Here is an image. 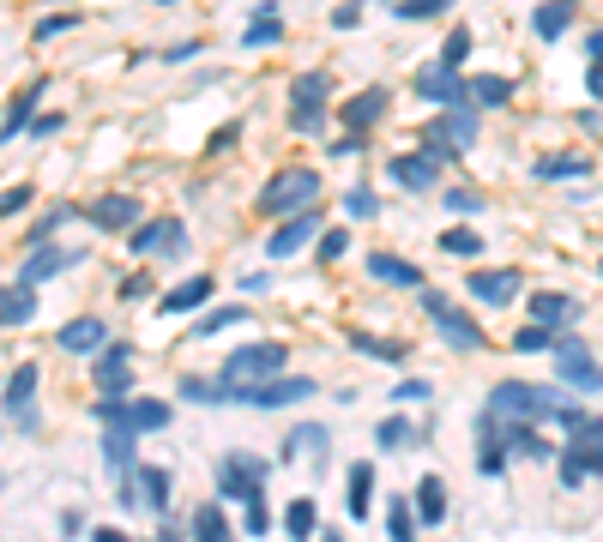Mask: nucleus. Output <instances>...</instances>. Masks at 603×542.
Segmentation results:
<instances>
[{"label":"nucleus","instance_id":"nucleus-1","mask_svg":"<svg viewBox=\"0 0 603 542\" xmlns=\"http://www.w3.org/2000/svg\"><path fill=\"white\" fill-rule=\"evenodd\" d=\"M315 392H320V386H315L308 374H284V368H278V374H266V380H236V386H230V404L284 410V404H308Z\"/></svg>","mask_w":603,"mask_h":542},{"label":"nucleus","instance_id":"nucleus-2","mask_svg":"<svg viewBox=\"0 0 603 542\" xmlns=\"http://www.w3.org/2000/svg\"><path fill=\"white\" fill-rule=\"evenodd\" d=\"M315 199H320V175H315L308 163H290V169H278V175L266 181L254 206H260L266 218H290V211L315 206Z\"/></svg>","mask_w":603,"mask_h":542},{"label":"nucleus","instance_id":"nucleus-3","mask_svg":"<svg viewBox=\"0 0 603 542\" xmlns=\"http://www.w3.org/2000/svg\"><path fill=\"white\" fill-rule=\"evenodd\" d=\"M477 145V109L459 103V109H441V115L422 127V151L434 157V163H453V157H465Z\"/></svg>","mask_w":603,"mask_h":542},{"label":"nucleus","instance_id":"nucleus-4","mask_svg":"<svg viewBox=\"0 0 603 542\" xmlns=\"http://www.w3.org/2000/svg\"><path fill=\"white\" fill-rule=\"evenodd\" d=\"M555 398H562L555 386H525V380H501V386L489 392V404H483V410L513 416V422H550Z\"/></svg>","mask_w":603,"mask_h":542},{"label":"nucleus","instance_id":"nucleus-5","mask_svg":"<svg viewBox=\"0 0 603 542\" xmlns=\"http://www.w3.org/2000/svg\"><path fill=\"white\" fill-rule=\"evenodd\" d=\"M417 290H422V284H417ZM422 313H429V320H434V332H441L453 349H483V344H489V337H483V325H477L471 313L459 308V301H446L441 290H422Z\"/></svg>","mask_w":603,"mask_h":542},{"label":"nucleus","instance_id":"nucleus-6","mask_svg":"<svg viewBox=\"0 0 603 542\" xmlns=\"http://www.w3.org/2000/svg\"><path fill=\"white\" fill-rule=\"evenodd\" d=\"M327 97H332V78L320 73V66H308V73L290 78V103H296L290 133H320L327 127Z\"/></svg>","mask_w":603,"mask_h":542},{"label":"nucleus","instance_id":"nucleus-7","mask_svg":"<svg viewBox=\"0 0 603 542\" xmlns=\"http://www.w3.org/2000/svg\"><path fill=\"white\" fill-rule=\"evenodd\" d=\"M260 477H266V458L254 452H223L218 458V501H242V506H260Z\"/></svg>","mask_w":603,"mask_h":542},{"label":"nucleus","instance_id":"nucleus-8","mask_svg":"<svg viewBox=\"0 0 603 542\" xmlns=\"http://www.w3.org/2000/svg\"><path fill=\"white\" fill-rule=\"evenodd\" d=\"M170 404L163 398H127V392H121V398H97V422H115V428H133V434H145V428H170Z\"/></svg>","mask_w":603,"mask_h":542},{"label":"nucleus","instance_id":"nucleus-9","mask_svg":"<svg viewBox=\"0 0 603 542\" xmlns=\"http://www.w3.org/2000/svg\"><path fill=\"white\" fill-rule=\"evenodd\" d=\"M284 361H290V349L272 344V337H266V344H242V349L223 356V386H236V380H266V374H278Z\"/></svg>","mask_w":603,"mask_h":542},{"label":"nucleus","instance_id":"nucleus-10","mask_svg":"<svg viewBox=\"0 0 603 542\" xmlns=\"http://www.w3.org/2000/svg\"><path fill=\"white\" fill-rule=\"evenodd\" d=\"M187 247V223L182 218H151V223H127V254H182Z\"/></svg>","mask_w":603,"mask_h":542},{"label":"nucleus","instance_id":"nucleus-11","mask_svg":"<svg viewBox=\"0 0 603 542\" xmlns=\"http://www.w3.org/2000/svg\"><path fill=\"white\" fill-rule=\"evenodd\" d=\"M555 368H562V380H567V386H579V392H598V356H591V344H586V337H555Z\"/></svg>","mask_w":603,"mask_h":542},{"label":"nucleus","instance_id":"nucleus-12","mask_svg":"<svg viewBox=\"0 0 603 542\" xmlns=\"http://www.w3.org/2000/svg\"><path fill=\"white\" fill-rule=\"evenodd\" d=\"M133 392V344H97V398H121Z\"/></svg>","mask_w":603,"mask_h":542},{"label":"nucleus","instance_id":"nucleus-13","mask_svg":"<svg viewBox=\"0 0 603 542\" xmlns=\"http://www.w3.org/2000/svg\"><path fill=\"white\" fill-rule=\"evenodd\" d=\"M386 103H393V90H386V85H368V90H356L350 103H339L344 133L368 139V127H381V121H386Z\"/></svg>","mask_w":603,"mask_h":542},{"label":"nucleus","instance_id":"nucleus-14","mask_svg":"<svg viewBox=\"0 0 603 542\" xmlns=\"http://www.w3.org/2000/svg\"><path fill=\"white\" fill-rule=\"evenodd\" d=\"M555 465H562V489H586V482H598V470H603V452H598V440H586V434H574L562 446V458H555Z\"/></svg>","mask_w":603,"mask_h":542},{"label":"nucleus","instance_id":"nucleus-15","mask_svg":"<svg viewBox=\"0 0 603 542\" xmlns=\"http://www.w3.org/2000/svg\"><path fill=\"white\" fill-rule=\"evenodd\" d=\"M471 290L483 308H507V301H519V290H525V278L513 266H483V271H471Z\"/></svg>","mask_w":603,"mask_h":542},{"label":"nucleus","instance_id":"nucleus-16","mask_svg":"<svg viewBox=\"0 0 603 542\" xmlns=\"http://www.w3.org/2000/svg\"><path fill=\"white\" fill-rule=\"evenodd\" d=\"M37 380H42V374H37V361H19L13 380H7V416H13L25 434L37 428Z\"/></svg>","mask_w":603,"mask_h":542},{"label":"nucleus","instance_id":"nucleus-17","mask_svg":"<svg viewBox=\"0 0 603 542\" xmlns=\"http://www.w3.org/2000/svg\"><path fill=\"white\" fill-rule=\"evenodd\" d=\"M315 230H320V211H315V206L290 211V218L272 230V242H266V254H272V259H290V254H302V247L315 242Z\"/></svg>","mask_w":603,"mask_h":542},{"label":"nucleus","instance_id":"nucleus-18","mask_svg":"<svg viewBox=\"0 0 603 542\" xmlns=\"http://www.w3.org/2000/svg\"><path fill=\"white\" fill-rule=\"evenodd\" d=\"M417 97L422 103H441V109H459L465 103V78L453 73V66L429 61V66H417Z\"/></svg>","mask_w":603,"mask_h":542},{"label":"nucleus","instance_id":"nucleus-19","mask_svg":"<svg viewBox=\"0 0 603 542\" xmlns=\"http://www.w3.org/2000/svg\"><path fill=\"white\" fill-rule=\"evenodd\" d=\"M501 446H507V458H555V446L543 440V422H513V416H501Z\"/></svg>","mask_w":603,"mask_h":542},{"label":"nucleus","instance_id":"nucleus-20","mask_svg":"<svg viewBox=\"0 0 603 542\" xmlns=\"http://www.w3.org/2000/svg\"><path fill=\"white\" fill-rule=\"evenodd\" d=\"M66 266H79V247H42V242H30V254H25V271H19V284H49L54 271H66Z\"/></svg>","mask_w":603,"mask_h":542},{"label":"nucleus","instance_id":"nucleus-21","mask_svg":"<svg viewBox=\"0 0 603 542\" xmlns=\"http://www.w3.org/2000/svg\"><path fill=\"white\" fill-rule=\"evenodd\" d=\"M386 181H398V187H410V194H434V187H441V163H434L429 151L393 157V163H386Z\"/></svg>","mask_w":603,"mask_h":542},{"label":"nucleus","instance_id":"nucleus-22","mask_svg":"<svg viewBox=\"0 0 603 542\" xmlns=\"http://www.w3.org/2000/svg\"><path fill=\"white\" fill-rule=\"evenodd\" d=\"M507 465L513 458H507V446H501V416L483 410L477 416V470H483V477H501Z\"/></svg>","mask_w":603,"mask_h":542},{"label":"nucleus","instance_id":"nucleus-23","mask_svg":"<svg viewBox=\"0 0 603 542\" xmlns=\"http://www.w3.org/2000/svg\"><path fill=\"white\" fill-rule=\"evenodd\" d=\"M109 337V325L97 320V313H79V320H66L61 332H54V344L66 349V356H97V344Z\"/></svg>","mask_w":603,"mask_h":542},{"label":"nucleus","instance_id":"nucleus-24","mask_svg":"<svg viewBox=\"0 0 603 542\" xmlns=\"http://www.w3.org/2000/svg\"><path fill=\"white\" fill-rule=\"evenodd\" d=\"M79 218H91L97 230H127V223H139V199H133V194H109V199H97V206H85Z\"/></svg>","mask_w":603,"mask_h":542},{"label":"nucleus","instance_id":"nucleus-25","mask_svg":"<svg viewBox=\"0 0 603 542\" xmlns=\"http://www.w3.org/2000/svg\"><path fill=\"white\" fill-rule=\"evenodd\" d=\"M531 320L550 325V332H562V325L579 320V301L562 296V290H538V296H531Z\"/></svg>","mask_w":603,"mask_h":542},{"label":"nucleus","instance_id":"nucleus-26","mask_svg":"<svg viewBox=\"0 0 603 542\" xmlns=\"http://www.w3.org/2000/svg\"><path fill=\"white\" fill-rule=\"evenodd\" d=\"M272 42H284V19H278V0H260L254 25L242 30V49H272Z\"/></svg>","mask_w":603,"mask_h":542},{"label":"nucleus","instance_id":"nucleus-27","mask_svg":"<svg viewBox=\"0 0 603 542\" xmlns=\"http://www.w3.org/2000/svg\"><path fill=\"white\" fill-rule=\"evenodd\" d=\"M211 290H218V284L199 271V278H182V284H175L170 296L158 301V308H163V313H194V308H206V301H211Z\"/></svg>","mask_w":603,"mask_h":542},{"label":"nucleus","instance_id":"nucleus-28","mask_svg":"<svg viewBox=\"0 0 603 542\" xmlns=\"http://www.w3.org/2000/svg\"><path fill=\"white\" fill-rule=\"evenodd\" d=\"M368 278H381V284H393V290H417L422 284V271L410 266V259H398V254H368Z\"/></svg>","mask_w":603,"mask_h":542},{"label":"nucleus","instance_id":"nucleus-29","mask_svg":"<svg viewBox=\"0 0 603 542\" xmlns=\"http://www.w3.org/2000/svg\"><path fill=\"white\" fill-rule=\"evenodd\" d=\"M465 103H471V109H501V103H513V78L477 73L471 85H465Z\"/></svg>","mask_w":603,"mask_h":542},{"label":"nucleus","instance_id":"nucleus-30","mask_svg":"<svg viewBox=\"0 0 603 542\" xmlns=\"http://www.w3.org/2000/svg\"><path fill=\"white\" fill-rule=\"evenodd\" d=\"M42 90H49V85H42V78H30V85L19 90L13 103H7V121H0V139H13V133H25V121L37 115V103H42Z\"/></svg>","mask_w":603,"mask_h":542},{"label":"nucleus","instance_id":"nucleus-31","mask_svg":"<svg viewBox=\"0 0 603 542\" xmlns=\"http://www.w3.org/2000/svg\"><path fill=\"white\" fill-rule=\"evenodd\" d=\"M30 320H37V290L7 284L0 290V325H30Z\"/></svg>","mask_w":603,"mask_h":542},{"label":"nucleus","instance_id":"nucleus-32","mask_svg":"<svg viewBox=\"0 0 603 542\" xmlns=\"http://www.w3.org/2000/svg\"><path fill=\"white\" fill-rule=\"evenodd\" d=\"M567 25H574V0H543L538 13H531V30H538L543 42L567 37Z\"/></svg>","mask_w":603,"mask_h":542},{"label":"nucleus","instance_id":"nucleus-33","mask_svg":"<svg viewBox=\"0 0 603 542\" xmlns=\"http://www.w3.org/2000/svg\"><path fill=\"white\" fill-rule=\"evenodd\" d=\"M410 513H417V525H441V518H446V482L441 477H422L417 482V506H410Z\"/></svg>","mask_w":603,"mask_h":542},{"label":"nucleus","instance_id":"nucleus-34","mask_svg":"<svg viewBox=\"0 0 603 542\" xmlns=\"http://www.w3.org/2000/svg\"><path fill=\"white\" fill-rule=\"evenodd\" d=\"M374 440H381L386 452H405V446H422V440H434V428H410L405 416H386V422L374 428Z\"/></svg>","mask_w":603,"mask_h":542},{"label":"nucleus","instance_id":"nucleus-35","mask_svg":"<svg viewBox=\"0 0 603 542\" xmlns=\"http://www.w3.org/2000/svg\"><path fill=\"white\" fill-rule=\"evenodd\" d=\"M103 458H109V470H115V477H127V470H133V428H115V422H109Z\"/></svg>","mask_w":603,"mask_h":542},{"label":"nucleus","instance_id":"nucleus-36","mask_svg":"<svg viewBox=\"0 0 603 542\" xmlns=\"http://www.w3.org/2000/svg\"><path fill=\"white\" fill-rule=\"evenodd\" d=\"M302 452H315V458H327V428H320V422H302L296 434H290V446H284V465H290V458H302Z\"/></svg>","mask_w":603,"mask_h":542},{"label":"nucleus","instance_id":"nucleus-37","mask_svg":"<svg viewBox=\"0 0 603 542\" xmlns=\"http://www.w3.org/2000/svg\"><path fill=\"white\" fill-rule=\"evenodd\" d=\"M374 506V465H350V518H368Z\"/></svg>","mask_w":603,"mask_h":542},{"label":"nucleus","instance_id":"nucleus-38","mask_svg":"<svg viewBox=\"0 0 603 542\" xmlns=\"http://www.w3.org/2000/svg\"><path fill=\"white\" fill-rule=\"evenodd\" d=\"M350 344L362 349L368 361H386V368H398V361H405V344H393V337H368V332H350Z\"/></svg>","mask_w":603,"mask_h":542},{"label":"nucleus","instance_id":"nucleus-39","mask_svg":"<svg viewBox=\"0 0 603 542\" xmlns=\"http://www.w3.org/2000/svg\"><path fill=\"white\" fill-rule=\"evenodd\" d=\"M175 392H182L187 404H230V386H223V380H199V374H187Z\"/></svg>","mask_w":603,"mask_h":542},{"label":"nucleus","instance_id":"nucleus-40","mask_svg":"<svg viewBox=\"0 0 603 542\" xmlns=\"http://www.w3.org/2000/svg\"><path fill=\"white\" fill-rule=\"evenodd\" d=\"M434 61L459 73V66L471 61V30H465V25H453V30H446V42H441V54H434Z\"/></svg>","mask_w":603,"mask_h":542},{"label":"nucleus","instance_id":"nucleus-41","mask_svg":"<svg viewBox=\"0 0 603 542\" xmlns=\"http://www.w3.org/2000/svg\"><path fill=\"white\" fill-rule=\"evenodd\" d=\"M194 530H199L206 542H223V537H230V518H223V506H218V501L194 506Z\"/></svg>","mask_w":603,"mask_h":542},{"label":"nucleus","instance_id":"nucleus-42","mask_svg":"<svg viewBox=\"0 0 603 542\" xmlns=\"http://www.w3.org/2000/svg\"><path fill=\"white\" fill-rule=\"evenodd\" d=\"M538 175H543V181H574V175H591V157H543Z\"/></svg>","mask_w":603,"mask_h":542},{"label":"nucleus","instance_id":"nucleus-43","mask_svg":"<svg viewBox=\"0 0 603 542\" xmlns=\"http://www.w3.org/2000/svg\"><path fill=\"white\" fill-rule=\"evenodd\" d=\"M459 0H398L393 13L398 19H410V25H422V19H441V13H453Z\"/></svg>","mask_w":603,"mask_h":542},{"label":"nucleus","instance_id":"nucleus-44","mask_svg":"<svg viewBox=\"0 0 603 542\" xmlns=\"http://www.w3.org/2000/svg\"><path fill=\"white\" fill-rule=\"evenodd\" d=\"M441 247H446L453 259H477V254H483V235L459 223V230H446V235H441Z\"/></svg>","mask_w":603,"mask_h":542},{"label":"nucleus","instance_id":"nucleus-45","mask_svg":"<svg viewBox=\"0 0 603 542\" xmlns=\"http://www.w3.org/2000/svg\"><path fill=\"white\" fill-rule=\"evenodd\" d=\"M550 344H555V332H550V325H538V320L519 325V337H513V349H519V356H543Z\"/></svg>","mask_w":603,"mask_h":542},{"label":"nucleus","instance_id":"nucleus-46","mask_svg":"<svg viewBox=\"0 0 603 542\" xmlns=\"http://www.w3.org/2000/svg\"><path fill=\"white\" fill-rule=\"evenodd\" d=\"M242 320H248V308H211L206 320L194 325V332H199V337H218V332H230V325H242Z\"/></svg>","mask_w":603,"mask_h":542},{"label":"nucleus","instance_id":"nucleus-47","mask_svg":"<svg viewBox=\"0 0 603 542\" xmlns=\"http://www.w3.org/2000/svg\"><path fill=\"white\" fill-rule=\"evenodd\" d=\"M284 530L290 537H315V501H290L284 506Z\"/></svg>","mask_w":603,"mask_h":542},{"label":"nucleus","instance_id":"nucleus-48","mask_svg":"<svg viewBox=\"0 0 603 542\" xmlns=\"http://www.w3.org/2000/svg\"><path fill=\"white\" fill-rule=\"evenodd\" d=\"M441 206H446V211H459V218H477V211H483V194H477V187H446Z\"/></svg>","mask_w":603,"mask_h":542},{"label":"nucleus","instance_id":"nucleus-49","mask_svg":"<svg viewBox=\"0 0 603 542\" xmlns=\"http://www.w3.org/2000/svg\"><path fill=\"white\" fill-rule=\"evenodd\" d=\"M386 530H393L398 542H410V530H417V513H410L405 501H393V506H386Z\"/></svg>","mask_w":603,"mask_h":542},{"label":"nucleus","instance_id":"nucleus-50","mask_svg":"<svg viewBox=\"0 0 603 542\" xmlns=\"http://www.w3.org/2000/svg\"><path fill=\"white\" fill-rule=\"evenodd\" d=\"M315 235H320V259H327V266L350 254V230H315Z\"/></svg>","mask_w":603,"mask_h":542},{"label":"nucleus","instance_id":"nucleus-51","mask_svg":"<svg viewBox=\"0 0 603 542\" xmlns=\"http://www.w3.org/2000/svg\"><path fill=\"white\" fill-rule=\"evenodd\" d=\"M344 211H350V218H374L381 199H374V187H350V194H344Z\"/></svg>","mask_w":603,"mask_h":542},{"label":"nucleus","instance_id":"nucleus-52","mask_svg":"<svg viewBox=\"0 0 603 542\" xmlns=\"http://www.w3.org/2000/svg\"><path fill=\"white\" fill-rule=\"evenodd\" d=\"M73 25H79V13H49V19H37V30H30V37L49 42V37H61V30H73Z\"/></svg>","mask_w":603,"mask_h":542},{"label":"nucleus","instance_id":"nucleus-53","mask_svg":"<svg viewBox=\"0 0 603 542\" xmlns=\"http://www.w3.org/2000/svg\"><path fill=\"white\" fill-rule=\"evenodd\" d=\"M145 296H158L151 271H133V278H121V301H145Z\"/></svg>","mask_w":603,"mask_h":542},{"label":"nucleus","instance_id":"nucleus-54","mask_svg":"<svg viewBox=\"0 0 603 542\" xmlns=\"http://www.w3.org/2000/svg\"><path fill=\"white\" fill-rule=\"evenodd\" d=\"M30 199H37L30 187H7V194H0V218H19V211H25Z\"/></svg>","mask_w":603,"mask_h":542},{"label":"nucleus","instance_id":"nucleus-55","mask_svg":"<svg viewBox=\"0 0 603 542\" xmlns=\"http://www.w3.org/2000/svg\"><path fill=\"white\" fill-rule=\"evenodd\" d=\"M393 398H398V404H429V398H434V386H429V380H405V386H398Z\"/></svg>","mask_w":603,"mask_h":542},{"label":"nucleus","instance_id":"nucleus-56","mask_svg":"<svg viewBox=\"0 0 603 542\" xmlns=\"http://www.w3.org/2000/svg\"><path fill=\"white\" fill-rule=\"evenodd\" d=\"M362 7L368 0H344V7H332V30H350L356 19H362Z\"/></svg>","mask_w":603,"mask_h":542},{"label":"nucleus","instance_id":"nucleus-57","mask_svg":"<svg viewBox=\"0 0 603 542\" xmlns=\"http://www.w3.org/2000/svg\"><path fill=\"white\" fill-rule=\"evenodd\" d=\"M25 127H30V139H49V133H61V115H30Z\"/></svg>","mask_w":603,"mask_h":542},{"label":"nucleus","instance_id":"nucleus-58","mask_svg":"<svg viewBox=\"0 0 603 542\" xmlns=\"http://www.w3.org/2000/svg\"><path fill=\"white\" fill-rule=\"evenodd\" d=\"M91 542H127V530L121 525H91Z\"/></svg>","mask_w":603,"mask_h":542},{"label":"nucleus","instance_id":"nucleus-59","mask_svg":"<svg viewBox=\"0 0 603 542\" xmlns=\"http://www.w3.org/2000/svg\"><path fill=\"white\" fill-rule=\"evenodd\" d=\"M194 54H206V49H199V42H175V49L163 54V61H175V66H182V61H194Z\"/></svg>","mask_w":603,"mask_h":542},{"label":"nucleus","instance_id":"nucleus-60","mask_svg":"<svg viewBox=\"0 0 603 542\" xmlns=\"http://www.w3.org/2000/svg\"><path fill=\"white\" fill-rule=\"evenodd\" d=\"M248 537H266V506H248Z\"/></svg>","mask_w":603,"mask_h":542},{"label":"nucleus","instance_id":"nucleus-61","mask_svg":"<svg viewBox=\"0 0 603 542\" xmlns=\"http://www.w3.org/2000/svg\"><path fill=\"white\" fill-rule=\"evenodd\" d=\"M163 7H175V0H163Z\"/></svg>","mask_w":603,"mask_h":542}]
</instances>
